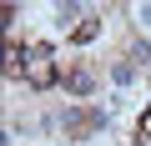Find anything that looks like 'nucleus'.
Instances as JSON below:
<instances>
[{
    "instance_id": "nucleus-1",
    "label": "nucleus",
    "mask_w": 151,
    "mask_h": 146,
    "mask_svg": "<svg viewBox=\"0 0 151 146\" xmlns=\"http://www.w3.org/2000/svg\"><path fill=\"white\" fill-rule=\"evenodd\" d=\"M101 126H106V111H101V106H81V111H65V116H60V131L76 136V141L96 136Z\"/></svg>"
},
{
    "instance_id": "nucleus-2",
    "label": "nucleus",
    "mask_w": 151,
    "mask_h": 146,
    "mask_svg": "<svg viewBox=\"0 0 151 146\" xmlns=\"http://www.w3.org/2000/svg\"><path fill=\"white\" fill-rule=\"evenodd\" d=\"M25 81H30L35 91H45V86L55 81V65H50V50H45V45H25Z\"/></svg>"
},
{
    "instance_id": "nucleus-3",
    "label": "nucleus",
    "mask_w": 151,
    "mask_h": 146,
    "mask_svg": "<svg viewBox=\"0 0 151 146\" xmlns=\"http://www.w3.org/2000/svg\"><path fill=\"white\" fill-rule=\"evenodd\" d=\"M65 91H70V96H91V91H96V70H91V65H70V70H65Z\"/></svg>"
},
{
    "instance_id": "nucleus-4",
    "label": "nucleus",
    "mask_w": 151,
    "mask_h": 146,
    "mask_svg": "<svg viewBox=\"0 0 151 146\" xmlns=\"http://www.w3.org/2000/svg\"><path fill=\"white\" fill-rule=\"evenodd\" d=\"M81 15H86V5H55V25H60V30H81V25H86Z\"/></svg>"
},
{
    "instance_id": "nucleus-5",
    "label": "nucleus",
    "mask_w": 151,
    "mask_h": 146,
    "mask_svg": "<svg viewBox=\"0 0 151 146\" xmlns=\"http://www.w3.org/2000/svg\"><path fill=\"white\" fill-rule=\"evenodd\" d=\"M111 76H116V86H131V81H136V65H131V55L111 65Z\"/></svg>"
}]
</instances>
